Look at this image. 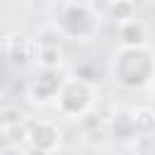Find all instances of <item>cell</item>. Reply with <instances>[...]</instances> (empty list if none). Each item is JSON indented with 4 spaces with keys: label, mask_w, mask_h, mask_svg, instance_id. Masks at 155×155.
Returning <instances> with one entry per match:
<instances>
[{
    "label": "cell",
    "mask_w": 155,
    "mask_h": 155,
    "mask_svg": "<svg viewBox=\"0 0 155 155\" xmlns=\"http://www.w3.org/2000/svg\"><path fill=\"white\" fill-rule=\"evenodd\" d=\"M109 73L124 90H143L155 80V51L150 46H119Z\"/></svg>",
    "instance_id": "cell-1"
},
{
    "label": "cell",
    "mask_w": 155,
    "mask_h": 155,
    "mask_svg": "<svg viewBox=\"0 0 155 155\" xmlns=\"http://www.w3.org/2000/svg\"><path fill=\"white\" fill-rule=\"evenodd\" d=\"M58 34L68 36V39H75V41H87L97 34L99 29V19L97 15L82 5V2H68L61 15H58V24H56Z\"/></svg>",
    "instance_id": "cell-2"
},
{
    "label": "cell",
    "mask_w": 155,
    "mask_h": 155,
    "mask_svg": "<svg viewBox=\"0 0 155 155\" xmlns=\"http://www.w3.org/2000/svg\"><path fill=\"white\" fill-rule=\"evenodd\" d=\"M94 99H97V90H94V85L90 80L65 78L61 90H58L56 104L65 116H82V114H87L92 109Z\"/></svg>",
    "instance_id": "cell-3"
},
{
    "label": "cell",
    "mask_w": 155,
    "mask_h": 155,
    "mask_svg": "<svg viewBox=\"0 0 155 155\" xmlns=\"http://www.w3.org/2000/svg\"><path fill=\"white\" fill-rule=\"evenodd\" d=\"M63 80L65 78H61L58 68H41L34 75V80L29 82V97L39 104H46V102L58 97V90H61Z\"/></svg>",
    "instance_id": "cell-4"
},
{
    "label": "cell",
    "mask_w": 155,
    "mask_h": 155,
    "mask_svg": "<svg viewBox=\"0 0 155 155\" xmlns=\"http://www.w3.org/2000/svg\"><path fill=\"white\" fill-rule=\"evenodd\" d=\"M27 140L39 153H53L61 143V131L48 121H34L27 131Z\"/></svg>",
    "instance_id": "cell-5"
},
{
    "label": "cell",
    "mask_w": 155,
    "mask_h": 155,
    "mask_svg": "<svg viewBox=\"0 0 155 155\" xmlns=\"http://www.w3.org/2000/svg\"><path fill=\"white\" fill-rule=\"evenodd\" d=\"M116 36H119V46H148V27L136 17L119 22Z\"/></svg>",
    "instance_id": "cell-6"
},
{
    "label": "cell",
    "mask_w": 155,
    "mask_h": 155,
    "mask_svg": "<svg viewBox=\"0 0 155 155\" xmlns=\"http://www.w3.org/2000/svg\"><path fill=\"white\" fill-rule=\"evenodd\" d=\"M150 111L155 114V90H153V97H150Z\"/></svg>",
    "instance_id": "cell-7"
}]
</instances>
